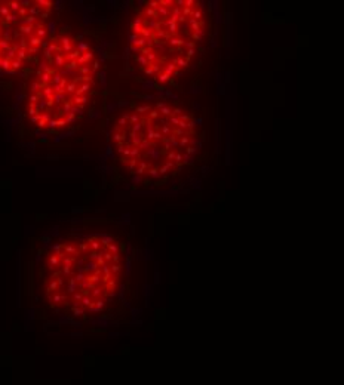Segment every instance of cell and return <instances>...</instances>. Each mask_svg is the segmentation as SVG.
<instances>
[{"instance_id": "cell-1", "label": "cell", "mask_w": 344, "mask_h": 385, "mask_svg": "<svg viewBox=\"0 0 344 385\" xmlns=\"http://www.w3.org/2000/svg\"><path fill=\"white\" fill-rule=\"evenodd\" d=\"M111 144L117 160L132 175L162 179L194 159L199 129L193 114L181 105L143 102L117 116L111 127Z\"/></svg>"}, {"instance_id": "cell-2", "label": "cell", "mask_w": 344, "mask_h": 385, "mask_svg": "<svg viewBox=\"0 0 344 385\" xmlns=\"http://www.w3.org/2000/svg\"><path fill=\"white\" fill-rule=\"evenodd\" d=\"M98 58L88 42L71 34L49 39L27 83L25 114L45 132L76 123L96 90Z\"/></svg>"}, {"instance_id": "cell-3", "label": "cell", "mask_w": 344, "mask_h": 385, "mask_svg": "<svg viewBox=\"0 0 344 385\" xmlns=\"http://www.w3.org/2000/svg\"><path fill=\"white\" fill-rule=\"evenodd\" d=\"M209 33V17L197 0H151L129 25L135 67L157 83H169L197 58Z\"/></svg>"}, {"instance_id": "cell-4", "label": "cell", "mask_w": 344, "mask_h": 385, "mask_svg": "<svg viewBox=\"0 0 344 385\" xmlns=\"http://www.w3.org/2000/svg\"><path fill=\"white\" fill-rule=\"evenodd\" d=\"M122 250L107 235L68 240L52 249L45 265L51 305L74 314L98 311L119 286Z\"/></svg>"}, {"instance_id": "cell-5", "label": "cell", "mask_w": 344, "mask_h": 385, "mask_svg": "<svg viewBox=\"0 0 344 385\" xmlns=\"http://www.w3.org/2000/svg\"><path fill=\"white\" fill-rule=\"evenodd\" d=\"M49 0L0 2V71L20 73L39 59L48 45Z\"/></svg>"}]
</instances>
